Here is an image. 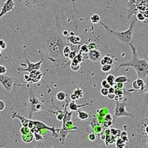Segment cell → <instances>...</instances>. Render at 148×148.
Returning a JSON list of instances; mask_svg holds the SVG:
<instances>
[{
    "instance_id": "cell-35",
    "label": "cell",
    "mask_w": 148,
    "mask_h": 148,
    "mask_svg": "<svg viewBox=\"0 0 148 148\" xmlns=\"http://www.w3.org/2000/svg\"><path fill=\"white\" fill-rule=\"evenodd\" d=\"M101 94L104 96V97H107L108 94L109 93V91H108V88H102L101 90H100Z\"/></svg>"
},
{
    "instance_id": "cell-24",
    "label": "cell",
    "mask_w": 148,
    "mask_h": 148,
    "mask_svg": "<svg viewBox=\"0 0 148 148\" xmlns=\"http://www.w3.org/2000/svg\"><path fill=\"white\" fill-rule=\"evenodd\" d=\"M126 142H124L121 137L119 138L115 142L116 147H124L126 146Z\"/></svg>"
},
{
    "instance_id": "cell-15",
    "label": "cell",
    "mask_w": 148,
    "mask_h": 148,
    "mask_svg": "<svg viewBox=\"0 0 148 148\" xmlns=\"http://www.w3.org/2000/svg\"><path fill=\"white\" fill-rule=\"evenodd\" d=\"M77 116L79 119H81L82 121H85L89 118V115L86 113V112H83V111H77Z\"/></svg>"
},
{
    "instance_id": "cell-50",
    "label": "cell",
    "mask_w": 148,
    "mask_h": 148,
    "mask_svg": "<svg viewBox=\"0 0 148 148\" xmlns=\"http://www.w3.org/2000/svg\"><path fill=\"white\" fill-rule=\"evenodd\" d=\"M146 147H148V136H147L146 140Z\"/></svg>"
},
{
    "instance_id": "cell-4",
    "label": "cell",
    "mask_w": 148,
    "mask_h": 148,
    "mask_svg": "<svg viewBox=\"0 0 148 148\" xmlns=\"http://www.w3.org/2000/svg\"><path fill=\"white\" fill-rule=\"evenodd\" d=\"M127 19L138 12L148 10V0H128Z\"/></svg>"
},
{
    "instance_id": "cell-14",
    "label": "cell",
    "mask_w": 148,
    "mask_h": 148,
    "mask_svg": "<svg viewBox=\"0 0 148 148\" xmlns=\"http://www.w3.org/2000/svg\"><path fill=\"white\" fill-rule=\"evenodd\" d=\"M136 81H137V83L138 84L139 87H140V91L138 92V93L140 94H142V93H144V90L146 88V84H145V82L144 79H142L141 78H138L137 79H136Z\"/></svg>"
},
{
    "instance_id": "cell-22",
    "label": "cell",
    "mask_w": 148,
    "mask_h": 148,
    "mask_svg": "<svg viewBox=\"0 0 148 148\" xmlns=\"http://www.w3.org/2000/svg\"><path fill=\"white\" fill-rule=\"evenodd\" d=\"M89 48L88 46L86 44H82L80 45V48H79V52H81L82 54H88L89 52Z\"/></svg>"
},
{
    "instance_id": "cell-5",
    "label": "cell",
    "mask_w": 148,
    "mask_h": 148,
    "mask_svg": "<svg viewBox=\"0 0 148 148\" xmlns=\"http://www.w3.org/2000/svg\"><path fill=\"white\" fill-rule=\"evenodd\" d=\"M126 99L122 101V102H119L118 100H115L116 105L114 111V119L120 117H129L131 119H134L135 116L132 113L127 112L126 111V106L125 104V101Z\"/></svg>"
},
{
    "instance_id": "cell-27",
    "label": "cell",
    "mask_w": 148,
    "mask_h": 148,
    "mask_svg": "<svg viewBox=\"0 0 148 148\" xmlns=\"http://www.w3.org/2000/svg\"><path fill=\"white\" fill-rule=\"evenodd\" d=\"M93 132L96 134H101V133L103 131V126H102V124H99V125H97L95 127H93Z\"/></svg>"
},
{
    "instance_id": "cell-29",
    "label": "cell",
    "mask_w": 148,
    "mask_h": 148,
    "mask_svg": "<svg viewBox=\"0 0 148 148\" xmlns=\"http://www.w3.org/2000/svg\"><path fill=\"white\" fill-rule=\"evenodd\" d=\"M70 68L73 71H74V72H77V71H78L79 69H80L81 66H80V64H75V63H73L72 62H71Z\"/></svg>"
},
{
    "instance_id": "cell-41",
    "label": "cell",
    "mask_w": 148,
    "mask_h": 148,
    "mask_svg": "<svg viewBox=\"0 0 148 148\" xmlns=\"http://www.w3.org/2000/svg\"><path fill=\"white\" fill-rule=\"evenodd\" d=\"M144 93H145L144 100L146 101H148V84L146 86V88L144 90Z\"/></svg>"
},
{
    "instance_id": "cell-6",
    "label": "cell",
    "mask_w": 148,
    "mask_h": 148,
    "mask_svg": "<svg viewBox=\"0 0 148 148\" xmlns=\"http://www.w3.org/2000/svg\"><path fill=\"white\" fill-rule=\"evenodd\" d=\"M0 84L7 93L12 91L14 86V79L10 76L0 75Z\"/></svg>"
},
{
    "instance_id": "cell-13",
    "label": "cell",
    "mask_w": 148,
    "mask_h": 148,
    "mask_svg": "<svg viewBox=\"0 0 148 148\" xmlns=\"http://www.w3.org/2000/svg\"><path fill=\"white\" fill-rule=\"evenodd\" d=\"M90 104H91L87 103V104H82V105H78L75 103V101H72L71 103H70L68 108H69L70 110H71V112H77L79 108H82L84 106H88V105H90Z\"/></svg>"
},
{
    "instance_id": "cell-52",
    "label": "cell",
    "mask_w": 148,
    "mask_h": 148,
    "mask_svg": "<svg viewBox=\"0 0 148 148\" xmlns=\"http://www.w3.org/2000/svg\"><path fill=\"white\" fill-rule=\"evenodd\" d=\"M1 51H2V50H1V48H0V53H1Z\"/></svg>"
},
{
    "instance_id": "cell-45",
    "label": "cell",
    "mask_w": 148,
    "mask_h": 148,
    "mask_svg": "<svg viewBox=\"0 0 148 148\" xmlns=\"http://www.w3.org/2000/svg\"><path fill=\"white\" fill-rule=\"evenodd\" d=\"M108 91H109V93H115L114 86H111L109 89H108Z\"/></svg>"
},
{
    "instance_id": "cell-48",
    "label": "cell",
    "mask_w": 148,
    "mask_h": 148,
    "mask_svg": "<svg viewBox=\"0 0 148 148\" xmlns=\"http://www.w3.org/2000/svg\"><path fill=\"white\" fill-rule=\"evenodd\" d=\"M143 121L146 122V124H148V114L146 116V117L143 119Z\"/></svg>"
},
{
    "instance_id": "cell-10",
    "label": "cell",
    "mask_w": 148,
    "mask_h": 148,
    "mask_svg": "<svg viewBox=\"0 0 148 148\" xmlns=\"http://www.w3.org/2000/svg\"><path fill=\"white\" fill-rule=\"evenodd\" d=\"M42 59L40 62H37V63H34V62H30V61H28L27 60V63H28V68H26V69H18L19 71H25V72H31L32 71L36 70H38L40 69L41 68V64L42 62Z\"/></svg>"
},
{
    "instance_id": "cell-23",
    "label": "cell",
    "mask_w": 148,
    "mask_h": 148,
    "mask_svg": "<svg viewBox=\"0 0 148 148\" xmlns=\"http://www.w3.org/2000/svg\"><path fill=\"white\" fill-rule=\"evenodd\" d=\"M135 18L137 19V21H139L140 22H147V20H146V18H145L144 14L142 12H139L135 15Z\"/></svg>"
},
{
    "instance_id": "cell-33",
    "label": "cell",
    "mask_w": 148,
    "mask_h": 148,
    "mask_svg": "<svg viewBox=\"0 0 148 148\" xmlns=\"http://www.w3.org/2000/svg\"><path fill=\"white\" fill-rule=\"evenodd\" d=\"M114 116H113V115L110 113H108V114L104 116V120L105 121H114Z\"/></svg>"
},
{
    "instance_id": "cell-44",
    "label": "cell",
    "mask_w": 148,
    "mask_h": 148,
    "mask_svg": "<svg viewBox=\"0 0 148 148\" xmlns=\"http://www.w3.org/2000/svg\"><path fill=\"white\" fill-rule=\"evenodd\" d=\"M70 99H71V100H72V101H76V100H77V97L75 96V95L73 93H72V94L70 95Z\"/></svg>"
},
{
    "instance_id": "cell-3",
    "label": "cell",
    "mask_w": 148,
    "mask_h": 148,
    "mask_svg": "<svg viewBox=\"0 0 148 148\" xmlns=\"http://www.w3.org/2000/svg\"><path fill=\"white\" fill-rule=\"evenodd\" d=\"M136 21H137V19H136V18H133L132 19V21L130 23L129 28L126 31H123V32H116V31L110 29L107 25H106L102 22H100L99 23H100L101 26L103 27L105 29L107 30V32L108 33L112 34L113 36H114L115 38L117 39L119 41H120L122 44L129 45L132 41L133 30H134Z\"/></svg>"
},
{
    "instance_id": "cell-42",
    "label": "cell",
    "mask_w": 148,
    "mask_h": 148,
    "mask_svg": "<svg viewBox=\"0 0 148 148\" xmlns=\"http://www.w3.org/2000/svg\"><path fill=\"white\" fill-rule=\"evenodd\" d=\"M116 97V95L115 93H109L107 95V98L108 99H110V100H113V99H115Z\"/></svg>"
},
{
    "instance_id": "cell-46",
    "label": "cell",
    "mask_w": 148,
    "mask_h": 148,
    "mask_svg": "<svg viewBox=\"0 0 148 148\" xmlns=\"http://www.w3.org/2000/svg\"><path fill=\"white\" fill-rule=\"evenodd\" d=\"M62 35H63V36L66 37V36H68V35H69V33H68V32L67 30H64V31H62Z\"/></svg>"
},
{
    "instance_id": "cell-31",
    "label": "cell",
    "mask_w": 148,
    "mask_h": 148,
    "mask_svg": "<svg viewBox=\"0 0 148 148\" xmlns=\"http://www.w3.org/2000/svg\"><path fill=\"white\" fill-rule=\"evenodd\" d=\"M88 48H89V50H97L98 49V46L95 42H90V43L88 45Z\"/></svg>"
},
{
    "instance_id": "cell-16",
    "label": "cell",
    "mask_w": 148,
    "mask_h": 148,
    "mask_svg": "<svg viewBox=\"0 0 148 148\" xmlns=\"http://www.w3.org/2000/svg\"><path fill=\"white\" fill-rule=\"evenodd\" d=\"M90 21L93 24H97L101 22V17L97 14H94L90 17Z\"/></svg>"
},
{
    "instance_id": "cell-2",
    "label": "cell",
    "mask_w": 148,
    "mask_h": 148,
    "mask_svg": "<svg viewBox=\"0 0 148 148\" xmlns=\"http://www.w3.org/2000/svg\"><path fill=\"white\" fill-rule=\"evenodd\" d=\"M63 37L64 36L62 34L55 32L52 33L47 39V47L53 56H63L62 49L68 45L67 40Z\"/></svg>"
},
{
    "instance_id": "cell-49",
    "label": "cell",
    "mask_w": 148,
    "mask_h": 148,
    "mask_svg": "<svg viewBox=\"0 0 148 148\" xmlns=\"http://www.w3.org/2000/svg\"><path fill=\"white\" fill-rule=\"evenodd\" d=\"M101 140H105V139H106V135L105 134H104V135H102V136H101Z\"/></svg>"
},
{
    "instance_id": "cell-7",
    "label": "cell",
    "mask_w": 148,
    "mask_h": 148,
    "mask_svg": "<svg viewBox=\"0 0 148 148\" xmlns=\"http://www.w3.org/2000/svg\"><path fill=\"white\" fill-rule=\"evenodd\" d=\"M18 1L27 7H32L34 6L43 7L50 0H18Z\"/></svg>"
},
{
    "instance_id": "cell-51",
    "label": "cell",
    "mask_w": 148,
    "mask_h": 148,
    "mask_svg": "<svg viewBox=\"0 0 148 148\" xmlns=\"http://www.w3.org/2000/svg\"><path fill=\"white\" fill-rule=\"evenodd\" d=\"M70 1H72V2H73V3H74V1H75V0H70Z\"/></svg>"
},
{
    "instance_id": "cell-8",
    "label": "cell",
    "mask_w": 148,
    "mask_h": 148,
    "mask_svg": "<svg viewBox=\"0 0 148 148\" xmlns=\"http://www.w3.org/2000/svg\"><path fill=\"white\" fill-rule=\"evenodd\" d=\"M14 6H15V4H14V0H7L3 5L1 12H0V19L3 16L6 15L7 13L13 10Z\"/></svg>"
},
{
    "instance_id": "cell-17",
    "label": "cell",
    "mask_w": 148,
    "mask_h": 148,
    "mask_svg": "<svg viewBox=\"0 0 148 148\" xmlns=\"http://www.w3.org/2000/svg\"><path fill=\"white\" fill-rule=\"evenodd\" d=\"M106 81L108 82V83L110 84L111 86H114L115 84V77L113 74H109L106 77Z\"/></svg>"
},
{
    "instance_id": "cell-40",
    "label": "cell",
    "mask_w": 148,
    "mask_h": 148,
    "mask_svg": "<svg viewBox=\"0 0 148 148\" xmlns=\"http://www.w3.org/2000/svg\"><path fill=\"white\" fill-rule=\"evenodd\" d=\"M7 73V68L5 66L0 65V75H3Z\"/></svg>"
},
{
    "instance_id": "cell-1",
    "label": "cell",
    "mask_w": 148,
    "mask_h": 148,
    "mask_svg": "<svg viewBox=\"0 0 148 148\" xmlns=\"http://www.w3.org/2000/svg\"><path fill=\"white\" fill-rule=\"evenodd\" d=\"M129 45L132 51V59L130 61L121 64L116 70H118L122 67H132L137 73L138 77L145 80L148 76V62L144 59H141L138 58L136 47L132 42Z\"/></svg>"
},
{
    "instance_id": "cell-12",
    "label": "cell",
    "mask_w": 148,
    "mask_h": 148,
    "mask_svg": "<svg viewBox=\"0 0 148 148\" xmlns=\"http://www.w3.org/2000/svg\"><path fill=\"white\" fill-rule=\"evenodd\" d=\"M66 40L73 45H81V39L80 37L75 36L74 35L68 37L66 38Z\"/></svg>"
},
{
    "instance_id": "cell-39",
    "label": "cell",
    "mask_w": 148,
    "mask_h": 148,
    "mask_svg": "<svg viewBox=\"0 0 148 148\" xmlns=\"http://www.w3.org/2000/svg\"><path fill=\"white\" fill-rule=\"evenodd\" d=\"M0 48H1L2 50H4L7 48V44L3 39H0Z\"/></svg>"
},
{
    "instance_id": "cell-38",
    "label": "cell",
    "mask_w": 148,
    "mask_h": 148,
    "mask_svg": "<svg viewBox=\"0 0 148 148\" xmlns=\"http://www.w3.org/2000/svg\"><path fill=\"white\" fill-rule=\"evenodd\" d=\"M132 87L133 88V90H135V91H138V92L140 91V87H139L136 80L132 82Z\"/></svg>"
},
{
    "instance_id": "cell-18",
    "label": "cell",
    "mask_w": 148,
    "mask_h": 148,
    "mask_svg": "<svg viewBox=\"0 0 148 148\" xmlns=\"http://www.w3.org/2000/svg\"><path fill=\"white\" fill-rule=\"evenodd\" d=\"M72 50V48H71L70 46L67 45L63 48V49H62V55H63L64 58L68 59V56H69V54Z\"/></svg>"
},
{
    "instance_id": "cell-9",
    "label": "cell",
    "mask_w": 148,
    "mask_h": 148,
    "mask_svg": "<svg viewBox=\"0 0 148 148\" xmlns=\"http://www.w3.org/2000/svg\"><path fill=\"white\" fill-rule=\"evenodd\" d=\"M88 59L93 62H97L100 61L102 58V53L98 49L90 50L88 53Z\"/></svg>"
},
{
    "instance_id": "cell-34",
    "label": "cell",
    "mask_w": 148,
    "mask_h": 148,
    "mask_svg": "<svg viewBox=\"0 0 148 148\" xmlns=\"http://www.w3.org/2000/svg\"><path fill=\"white\" fill-rule=\"evenodd\" d=\"M88 139H89L90 141L93 142V141H95L96 140L97 136H96L95 133L94 132H92V133H90V134L88 135Z\"/></svg>"
},
{
    "instance_id": "cell-11",
    "label": "cell",
    "mask_w": 148,
    "mask_h": 148,
    "mask_svg": "<svg viewBox=\"0 0 148 148\" xmlns=\"http://www.w3.org/2000/svg\"><path fill=\"white\" fill-rule=\"evenodd\" d=\"M114 62V59L113 57L111 55H105L104 56L102 57L100 60V63L101 65H104L106 64H112Z\"/></svg>"
},
{
    "instance_id": "cell-21",
    "label": "cell",
    "mask_w": 148,
    "mask_h": 148,
    "mask_svg": "<svg viewBox=\"0 0 148 148\" xmlns=\"http://www.w3.org/2000/svg\"><path fill=\"white\" fill-rule=\"evenodd\" d=\"M96 113H97V115L102 116H104L106 114L108 113V110L107 108H102L99 110H97Z\"/></svg>"
},
{
    "instance_id": "cell-20",
    "label": "cell",
    "mask_w": 148,
    "mask_h": 148,
    "mask_svg": "<svg viewBox=\"0 0 148 148\" xmlns=\"http://www.w3.org/2000/svg\"><path fill=\"white\" fill-rule=\"evenodd\" d=\"M66 98V94L64 92H59L56 95V99L59 101H64Z\"/></svg>"
},
{
    "instance_id": "cell-32",
    "label": "cell",
    "mask_w": 148,
    "mask_h": 148,
    "mask_svg": "<svg viewBox=\"0 0 148 148\" xmlns=\"http://www.w3.org/2000/svg\"><path fill=\"white\" fill-rule=\"evenodd\" d=\"M113 121H104L103 122V123L102 124V126H103V127L105 128H108L111 127L113 125Z\"/></svg>"
},
{
    "instance_id": "cell-19",
    "label": "cell",
    "mask_w": 148,
    "mask_h": 148,
    "mask_svg": "<svg viewBox=\"0 0 148 148\" xmlns=\"http://www.w3.org/2000/svg\"><path fill=\"white\" fill-rule=\"evenodd\" d=\"M73 93L77 97V100L78 99H81L82 97H83V90H82L81 88H77V89L74 90V92Z\"/></svg>"
},
{
    "instance_id": "cell-25",
    "label": "cell",
    "mask_w": 148,
    "mask_h": 148,
    "mask_svg": "<svg viewBox=\"0 0 148 148\" xmlns=\"http://www.w3.org/2000/svg\"><path fill=\"white\" fill-rule=\"evenodd\" d=\"M110 132H111V134L112 135L115 136V137H119V136H120L121 135L122 131L120 130L116 129L115 127H112L110 129Z\"/></svg>"
},
{
    "instance_id": "cell-43",
    "label": "cell",
    "mask_w": 148,
    "mask_h": 148,
    "mask_svg": "<svg viewBox=\"0 0 148 148\" xmlns=\"http://www.w3.org/2000/svg\"><path fill=\"white\" fill-rule=\"evenodd\" d=\"M5 102L0 100V112H1V111L5 109Z\"/></svg>"
},
{
    "instance_id": "cell-47",
    "label": "cell",
    "mask_w": 148,
    "mask_h": 148,
    "mask_svg": "<svg viewBox=\"0 0 148 148\" xmlns=\"http://www.w3.org/2000/svg\"><path fill=\"white\" fill-rule=\"evenodd\" d=\"M105 135H111V132H110V130H106V131H105Z\"/></svg>"
},
{
    "instance_id": "cell-28",
    "label": "cell",
    "mask_w": 148,
    "mask_h": 148,
    "mask_svg": "<svg viewBox=\"0 0 148 148\" xmlns=\"http://www.w3.org/2000/svg\"><path fill=\"white\" fill-rule=\"evenodd\" d=\"M128 81V79L126 76H119L115 78V82H122V83H126Z\"/></svg>"
},
{
    "instance_id": "cell-26",
    "label": "cell",
    "mask_w": 148,
    "mask_h": 148,
    "mask_svg": "<svg viewBox=\"0 0 148 148\" xmlns=\"http://www.w3.org/2000/svg\"><path fill=\"white\" fill-rule=\"evenodd\" d=\"M112 69V64H108L102 65V66L101 68V70L102 72L104 73H107L108 72H110Z\"/></svg>"
},
{
    "instance_id": "cell-36",
    "label": "cell",
    "mask_w": 148,
    "mask_h": 148,
    "mask_svg": "<svg viewBox=\"0 0 148 148\" xmlns=\"http://www.w3.org/2000/svg\"><path fill=\"white\" fill-rule=\"evenodd\" d=\"M101 86H102V88H108V89H109V88L111 87L110 84L108 83V82L106 81V79H104V80L102 81V82H101Z\"/></svg>"
},
{
    "instance_id": "cell-30",
    "label": "cell",
    "mask_w": 148,
    "mask_h": 148,
    "mask_svg": "<svg viewBox=\"0 0 148 148\" xmlns=\"http://www.w3.org/2000/svg\"><path fill=\"white\" fill-rule=\"evenodd\" d=\"M127 133L126 132V131H124V132H122L121 133V135H120V137L123 140L124 142H128L129 141V138L127 137Z\"/></svg>"
},
{
    "instance_id": "cell-37",
    "label": "cell",
    "mask_w": 148,
    "mask_h": 148,
    "mask_svg": "<svg viewBox=\"0 0 148 148\" xmlns=\"http://www.w3.org/2000/svg\"><path fill=\"white\" fill-rule=\"evenodd\" d=\"M77 56V52L75 50H72L71 52L70 53L69 56H68V59H70L71 61L73 60V59L75 58V56Z\"/></svg>"
}]
</instances>
